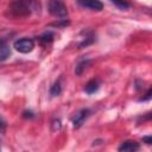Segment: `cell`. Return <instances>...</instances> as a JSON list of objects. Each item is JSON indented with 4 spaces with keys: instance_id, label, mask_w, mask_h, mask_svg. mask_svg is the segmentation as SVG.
<instances>
[{
    "instance_id": "1",
    "label": "cell",
    "mask_w": 152,
    "mask_h": 152,
    "mask_svg": "<svg viewBox=\"0 0 152 152\" xmlns=\"http://www.w3.org/2000/svg\"><path fill=\"white\" fill-rule=\"evenodd\" d=\"M37 0H13L8 7V11L13 17H27L38 8Z\"/></svg>"
},
{
    "instance_id": "2",
    "label": "cell",
    "mask_w": 152,
    "mask_h": 152,
    "mask_svg": "<svg viewBox=\"0 0 152 152\" xmlns=\"http://www.w3.org/2000/svg\"><path fill=\"white\" fill-rule=\"evenodd\" d=\"M48 10L51 15L58 18V20H65L68 17V8L62 0H49Z\"/></svg>"
},
{
    "instance_id": "3",
    "label": "cell",
    "mask_w": 152,
    "mask_h": 152,
    "mask_svg": "<svg viewBox=\"0 0 152 152\" xmlns=\"http://www.w3.org/2000/svg\"><path fill=\"white\" fill-rule=\"evenodd\" d=\"M13 46L18 52L28 53L34 49V40L31 38H20L14 42Z\"/></svg>"
},
{
    "instance_id": "4",
    "label": "cell",
    "mask_w": 152,
    "mask_h": 152,
    "mask_svg": "<svg viewBox=\"0 0 152 152\" xmlns=\"http://www.w3.org/2000/svg\"><path fill=\"white\" fill-rule=\"evenodd\" d=\"M89 114H90V110L88 108H84V109H81L80 112H77L71 119L74 128H80L83 125V122L86 121V119L89 116Z\"/></svg>"
},
{
    "instance_id": "5",
    "label": "cell",
    "mask_w": 152,
    "mask_h": 152,
    "mask_svg": "<svg viewBox=\"0 0 152 152\" xmlns=\"http://www.w3.org/2000/svg\"><path fill=\"white\" fill-rule=\"evenodd\" d=\"M78 5L91 11H102L103 4L100 0H77Z\"/></svg>"
},
{
    "instance_id": "6",
    "label": "cell",
    "mask_w": 152,
    "mask_h": 152,
    "mask_svg": "<svg viewBox=\"0 0 152 152\" xmlns=\"http://www.w3.org/2000/svg\"><path fill=\"white\" fill-rule=\"evenodd\" d=\"M120 152H134V151H138L139 150V144L135 142V141H132V140H127V141H124L119 148H118Z\"/></svg>"
},
{
    "instance_id": "7",
    "label": "cell",
    "mask_w": 152,
    "mask_h": 152,
    "mask_svg": "<svg viewBox=\"0 0 152 152\" xmlns=\"http://www.w3.org/2000/svg\"><path fill=\"white\" fill-rule=\"evenodd\" d=\"M11 55V49L5 40H0V62L6 61Z\"/></svg>"
},
{
    "instance_id": "8",
    "label": "cell",
    "mask_w": 152,
    "mask_h": 152,
    "mask_svg": "<svg viewBox=\"0 0 152 152\" xmlns=\"http://www.w3.org/2000/svg\"><path fill=\"white\" fill-rule=\"evenodd\" d=\"M99 88H100V82H99L97 80H90V81L86 84L84 91H86L87 94H94V93H96V91L99 90Z\"/></svg>"
},
{
    "instance_id": "9",
    "label": "cell",
    "mask_w": 152,
    "mask_h": 152,
    "mask_svg": "<svg viewBox=\"0 0 152 152\" xmlns=\"http://www.w3.org/2000/svg\"><path fill=\"white\" fill-rule=\"evenodd\" d=\"M84 38H86V39H83V40H82V43H80V48L87 46V45L91 44V43L95 40V36H94V33H93V32H88V33L86 34V37H84Z\"/></svg>"
},
{
    "instance_id": "10",
    "label": "cell",
    "mask_w": 152,
    "mask_h": 152,
    "mask_svg": "<svg viewBox=\"0 0 152 152\" xmlns=\"http://www.w3.org/2000/svg\"><path fill=\"white\" fill-rule=\"evenodd\" d=\"M61 93H62V86H61V82L57 81V82H55L53 86L51 87L50 94H51V96H58Z\"/></svg>"
},
{
    "instance_id": "11",
    "label": "cell",
    "mask_w": 152,
    "mask_h": 152,
    "mask_svg": "<svg viewBox=\"0 0 152 152\" xmlns=\"http://www.w3.org/2000/svg\"><path fill=\"white\" fill-rule=\"evenodd\" d=\"M88 64H89V61H88V59H83L82 62H80V63L77 64V66H76V70H75L76 75H81V74L83 72V70L87 68Z\"/></svg>"
},
{
    "instance_id": "12",
    "label": "cell",
    "mask_w": 152,
    "mask_h": 152,
    "mask_svg": "<svg viewBox=\"0 0 152 152\" xmlns=\"http://www.w3.org/2000/svg\"><path fill=\"white\" fill-rule=\"evenodd\" d=\"M112 2H113L116 7H119L120 10H127V8L129 7V4L126 2L125 0H112Z\"/></svg>"
},
{
    "instance_id": "13",
    "label": "cell",
    "mask_w": 152,
    "mask_h": 152,
    "mask_svg": "<svg viewBox=\"0 0 152 152\" xmlns=\"http://www.w3.org/2000/svg\"><path fill=\"white\" fill-rule=\"evenodd\" d=\"M52 38H53L52 33H44L43 36L39 37V42L43 43V44H48V43H50L52 40Z\"/></svg>"
},
{
    "instance_id": "14",
    "label": "cell",
    "mask_w": 152,
    "mask_h": 152,
    "mask_svg": "<svg viewBox=\"0 0 152 152\" xmlns=\"http://www.w3.org/2000/svg\"><path fill=\"white\" fill-rule=\"evenodd\" d=\"M51 125H52V131H58V129H61V121H59V120H53Z\"/></svg>"
},
{
    "instance_id": "15",
    "label": "cell",
    "mask_w": 152,
    "mask_h": 152,
    "mask_svg": "<svg viewBox=\"0 0 152 152\" xmlns=\"http://www.w3.org/2000/svg\"><path fill=\"white\" fill-rule=\"evenodd\" d=\"M151 94H152V90H151V88H150V89L147 90V93L145 94V96L140 99V101H147V100H150V99H151Z\"/></svg>"
},
{
    "instance_id": "16",
    "label": "cell",
    "mask_w": 152,
    "mask_h": 152,
    "mask_svg": "<svg viewBox=\"0 0 152 152\" xmlns=\"http://www.w3.org/2000/svg\"><path fill=\"white\" fill-rule=\"evenodd\" d=\"M5 128H6V122H5V121H4V119L0 116V134H1V133H4Z\"/></svg>"
},
{
    "instance_id": "17",
    "label": "cell",
    "mask_w": 152,
    "mask_h": 152,
    "mask_svg": "<svg viewBox=\"0 0 152 152\" xmlns=\"http://www.w3.org/2000/svg\"><path fill=\"white\" fill-rule=\"evenodd\" d=\"M142 141H144V142H146L147 145H151V144H152V137H151V135L144 137V138H142Z\"/></svg>"
}]
</instances>
